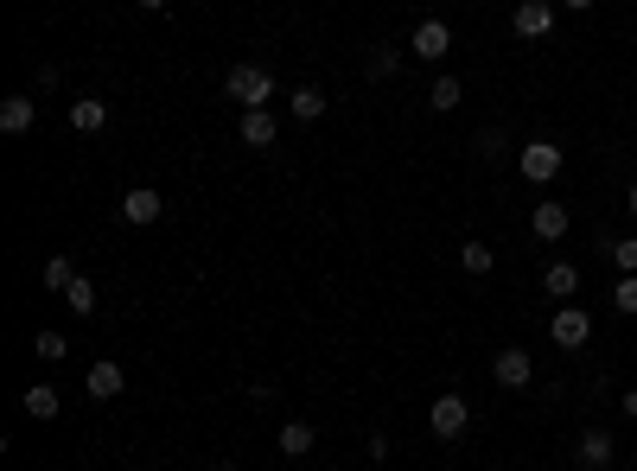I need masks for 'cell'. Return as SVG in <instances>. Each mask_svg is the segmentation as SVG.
I'll list each match as a JSON object with an SVG mask.
<instances>
[{"label":"cell","mask_w":637,"mask_h":471,"mask_svg":"<svg viewBox=\"0 0 637 471\" xmlns=\"http://www.w3.org/2000/svg\"><path fill=\"white\" fill-rule=\"evenodd\" d=\"M223 96H230V102H243V109H268L274 77L262 71V64H236V71L223 77Z\"/></svg>","instance_id":"6da1fadb"},{"label":"cell","mask_w":637,"mask_h":471,"mask_svg":"<svg viewBox=\"0 0 637 471\" xmlns=\"http://www.w3.org/2000/svg\"><path fill=\"white\" fill-rule=\"evenodd\" d=\"M516 166H523V179H529V185H548V179H561L567 153H561L555 141H523V153H516Z\"/></svg>","instance_id":"7a4b0ae2"},{"label":"cell","mask_w":637,"mask_h":471,"mask_svg":"<svg viewBox=\"0 0 637 471\" xmlns=\"http://www.w3.org/2000/svg\"><path fill=\"white\" fill-rule=\"evenodd\" d=\"M427 427H434V440H459V433L472 427V408H466V395H453L446 389L434 408H427Z\"/></svg>","instance_id":"3957f363"},{"label":"cell","mask_w":637,"mask_h":471,"mask_svg":"<svg viewBox=\"0 0 637 471\" xmlns=\"http://www.w3.org/2000/svg\"><path fill=\"white\" fill-rule=\"evenodd\" d=\"M491 376H497V389H529V382H536V357H529L523 344H504V351L491 357Z\"/></svg>","instance_id":"277c9868"},{"label":"cell","mask_w":637,"mask_h":471,"mask_svg":"<svg viewBox=\"0 0 637 471\" xmlns=\"http://www.w3.org/2000/svg\"><path fill=\"white\" fill-rule=\"evenodd\" d=\"M510 32L516 39H548V32H555V7H548V0H516V13H510Z\"/></svg>","instance_id":"5b68a950"},{"label":"cell","mask_w":637,"mask_h":471,"mask_svg":"<svg viewBox=\"0 0 637 471\" xmlns=\"http://www.w3.org/2000/svg\"><path fill=\"white\" fill-rule=\"evenodd\" d=\"M548 338H555L561 351H580V344L593 338V319H587V312H580V306H561L555 319H548Z\"/></svg>","instance_id":"8992f818"},{"label":"cell","mask_w":637,"mask_h":471,"mask_svg":"<svg viewBox=\"0 0 637 471\" xmlns=\"http://www.w3.org/2000/svg\"><path fill=\"white\" fill-rule=\"evenodd\" d=\"M574 459L587 465V471H606V465L618 459V440H612L606 427H587V433H580V440H574Z\"/></svg>","instance_id":"52a82bcc"},{"label":"cell","mask_w":637,"mask_h":471,"mask_svg":"<svg viewBox=\"0 0 637 471\" xmlns=\"http://www.w3.org/2000/svg\"><path fill=\"white\" fill-rule=\"evenodd\" d=\"M122 217L134 223V230H147V223H160V217H166V198H160L153 185H134L128 198H122Z\"/></svg>","instance_id":"ba28073f"},{"label":"cell","mask_w":637,"mask_h":471,"mask_svg":"<svg viewBox=\"0 0 637 471\" xmlns=\"http://www.w3.org/2000/svg\"><path fill=\"white\" fill-rule=\"evenodd\" d=\"M408 45H415V58H446V51H453V26H446V20H421Z\"/></svg>","instance_id":"9c48e42d"},{"label":"cell","mask_w":637,"mask_h":471,"mask_svg":"<svg viewBox=\"0 0 637 471\" xmlns=\"http://www.w3.org/2000/svg\"><path fill=\"white\" fill-rule=\"evenodd\" d=\"M567 223H574V217H567V204H555V198H542L536 211H529V230L548 236V242H561V236H567Z\"/></svg>","instance_id":"30bf717a"},{"label":"cell","mask_w":637,"mask_h":471,"mask_svg":"<svg viewBox=\"0 0 637 471\" xmlns=\"http://www.w3.org/2000/svg\"><path fill=\"white\" fill-rule=\"evenodd\" d=\"M274 141H281L274 115H268V109H243V147H255V153H262V147H274Z\"/></svg>","instance_id":"8fae6325"},{"label":"cell","mask_w":637,"mask_h":471,"mask_svg":"<svg viewBox=\"0 0 637 471\" xmlns=\"http://www.w3.org/2000/svg\"><path fill=\"white\" fill-rule=\"evenodd\" d=\"M32 121H39L32 96H7V102H0V134H32Z\"/></svg>","instance_id":"7c38bea8"},{"label":"cell","mask_w":637,"mask_h":471,"mask_svg":"<svg viewBox=\"0 0 637 471\" xmlns=\"http://www.w3.org/2000/svg\"><path fill=\"white\" fill-rule=\"evenodd\" d=\"M71 128H77V134H102V128H109V102H102V96L71 102Z\"/></svg>","instance_id":"4fadbf2b"},{"label":"cell","mask_w":637,"mask_h":471,"mask_svg":"<svg viewBox=\"0 0 637 471\" xmlns=\"http://www.w3.org/2000/svg\"><path fill=\"white\" fill-rule=\"evenodd\" d=\"M83 389H90V401H115L122 395V363H90V382H83Z\"/></svg>","instance_id":"5bb4252c"},{"label":"cell","mask_w":637,"mask_h":471,"mask_svg":"<svg viewBox=\"0 0 637 471\" xmlns=\"http://www.w3.org/2000/svg\"><path fill=\"white\" fill-rule=\"evenodd\" d=\"M542 287H548V300H574V293H580V268H574V261H555V268L542 274Z\"/></svg>","instance_id":"9a60e30c"},{"label":"cell","mask_w":637,"mask_h":471,"mask_svg":"<svg viewBox=\"0 0 637 471\" xmlns=\"http://www.w3.org/2000/svg\"><path fill=\"white\" fill-rule=\"evenodd\" d=\"M274 446H281V452H287V459H306V452H313V446H319V433H313V427H306V421H287V427H281V440H274Z\"/></svg>","instance_id":"2e32d148"},{"label":"cell","mask_w":637,"mask_h":471,"mask_svg":"<svg viewBox=\"0 0 637 471\" xmlns=\"http://www.w3.org/2000/svg\"><path fill=\"white\" fill-rule=\"evenodd\" d=\"M427 102H434L440 115H453L459 102H466V83H459V77H434V83H427Z\"/></svg>","instance_id":"e0dca14e"},{"label":"cell","mask_w":637,"mask_h":471,"mask_svg":"<svg viewBox=\"0 0 637 471\" xmlns=\"http://www.w3.org/2000/svg\"><path fill=\"white\" fill-rule=\"evenodd\" d=\"M71 281H77V268H71V255H51L45 268H39V287L45 293H71Z\"/></svg>","instance_id":"ac0fdd59"},{"label":"cell","mask_w":637,"mask_h":471,"mask_svg":"<svg viewBox=\"0 0 637 471\" xmlns=\"http://www.w3.org/2000/svg\"><path fill=\"white\" fill-rule=\"evenodd\" d=\"M58 408H64V395L51 389V382H39V389H26V414H32V421H51Z\"/></svg>","instance_id":"d6986e66"},{"label":"cell","mask_w":637,"mask_h":471,"mask_svg":"<svg viewBox=\"0 0 637 471\" xmlns=\"http://www.w3.org/2000/svg\"><path fill=\"white\" fill-rule=\"evenodd\" d=\"M459 268H466V274H491L497 268V249H491V242H466V249H459Z\"/></svg>","instance_id":"ffe728a7"},{"label":"cell","mask_w":637,"mask_h":471,"mask_svg":"<svg viewBox=\"0 0 637 471\" xmlns=\"http://www.w3.org/2000/svg\"><path fill=\"white\" fill-rule=\"evenodd\" d=\"M294 121H325V90L300 83V90H294Z\"/></svg>","instance_id":"44dd1931"},{"label":"cell","mask_w":637,"mask_h":471,"mask_svg":"<svg viewBox=\"0 0 637 471\" xmlns=\"http://www.w3.org/2000/svg\"><path fill=\"white\" fill-rule=\"evenodd\" d=\"M32 344H39V357H45V363H64V357H71V338H64V331H39Z\"/></svg>","instance_id":"7402d4cb"},{"label":"cell","mask_w":637,"mask_h":471,"mask_svg":"<svg viewBox=\"0 0 637 471\" xmlns=\"http://www.w3.org/2000/svg\"><path fill=\"white\" fill-rule=\"evenodd\" d=\"M64 300H71V312H77V319H90V312H96V287H90V281H83V274H77Z\"/></svg>","instance_id":"603a6c76"},{"label":"cell","mask_w":637,"mask_h":471,"mask_svg":"<svg viewBox=\"0 0 637 471\" xmlns=\"http://www.w3.org/2000/svg\"><path fill=\"white\" fill-rule=\"evenodd\" d=\"M612 306L625 312V319L637 312V274H618V287H612Z\"/></svg>","instance_id":"cb8c5ba5"},{"label":"cell","mask_w":637,"mask_h":471,"mask_svg":"<svg viewBox=\"0 0 637 471\" xmlns=\"http://www.w3.org/2000/svg\"><path fill=\"white\" fill-rule=\"evenodd\" d=\"M395 64H402V51H395V45H376L370 51V77H389Z\"/></svg>","instance_id":"d4e9b609"},{"label":"cell","mask_w":637,"mask_h":471,"mask_svg":"<svg viewBox=\"0 0 637 471\" xmlns=\"http://www.w3.org/2000/svg\"><path fill=\"white\" fill-rule=\"evenodd\" d=\"M612 261H618L625 274H637V236H618V242H612Z\"/></svg>","instance_id":"484cf974"},{"label":"cell","mask_w":637,"mask_h":471,"mask_svg":"<svg viewBox=\"0 0 637 471\" xmlns=\"http://www.w3.org/2000/svg\"><path fill=\"white\" fill-rule=\"evenodd\" d=\"M472 153H478V160H497V153H504V134H497V128H485V134L472 141Z\"/></svg>","instance_id":"4316f807"},{"label":"cell","mask_w":637,"mask_h":471,"mask_svg":"<svg viewBox=\"0 0 637 471\" xmlns=\"http://www.w3.org/2000/svg\"><path fill=\"white\" fill-rule=\"evenodd\" d=\"M625 421H637V389H625Z\"/></svg>","instance_id":"83f0119b"},{"label":"cell","mask_w":637,"mask_h":471,"mask_svg":"<svg viewBox=\"0 0 637 471\" xmlns=\"http://www.w3.org/2000/svg\"><path fill=\"white\" fill-rule=\"evenodd\" d=\"M561 7H574V13H587V7H593V0H561Z\"/></svg>","instance_id":"f1b7e54d"},{"label":"cell","mask_w":637,"mask_h":471,"mask_svg":"<svg viewBox=\"0 0 637 471\" xmlns=\"http://www.w3.org/2000/svg\"><path fill=\"white\" fill-rule=\"evenodd\" d=\"M625 204H631V217H637V185H631V191H625Z\"/></svg>","instance_id":"f546056e"},{"label":"cell","mask_w":637,"mask_h":471,"mask_svg":"<svg viewBox=\"0 0 637 471\" xmlns=\"http://www.w3.org/2000/svg\"><path fill=\"white\" fill-rule=\"evenodd\" d=\"M141 7H166V0H141Z\"/></svg>","instance_id":"4dcf8cb0"},{"label":"cell","mask_w":637,"mask_h":471,"mask_svg":"<svg viewBox=\"0 0 637 471\" xmlns=\"http://www.w3.org/2000/svg\"><path fill=\"white\" fill-rule=\"evenodd\" d=\"M631 471H637V459H631Z\"/></svg>","instance_id":"1f68e13d"}]
</instances>
